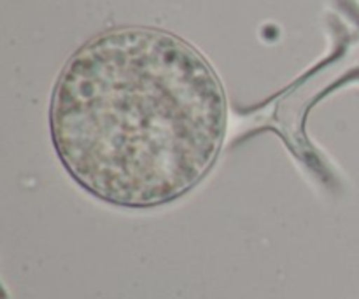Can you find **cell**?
<instances>
[{
  "label": "cell",
  "instance_id": "cell-1",
  "mask_svg": "<svg viewBox=\"0 0 359 299\" xmlns=\"http://www.w3.org/2000/svg\"><path fill=\"white\" fill-rule=\"evenodd\" d=\"M219 77L193 46L156 28H116L77 49L49 107L53 146L90 195L151 209L188 195L226 137Z\"/></svg>",
  "mask_w": 359,
  "mask_h": 299
}]
</instances>
